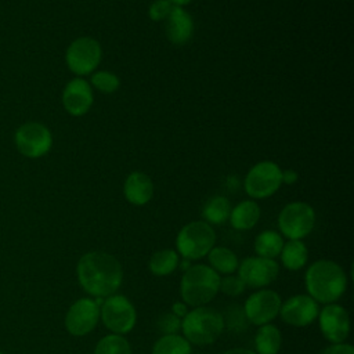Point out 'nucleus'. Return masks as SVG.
Wrapping results in <instances>:
<instances>
[{
	"instance_id": "1",
	"label": "nucleus",
	"mask_w": 354,
	"mask_h": 354,
	"mask_svg": "<svg viewBox=\"0 0 354 354\" xmlns=\"http://www.w3.org/2000/svg\"><path fill=\"white\" fill-rule=\"evenodd\" d=\"M76 275L86 293L94 297L113 295L123 279V270L119 260L102 250L84 253L76 266Z\"/></svg>"
},
{
	"instance_id": "2",
	"label": "nucleus",
	"mask_w": 354,
	"mask_h": 354,
	"mask_svg": "<svg viewBox=\"0 0 354 354\" xmlns=\"http://www.w3.org/2000/svg\"><path fill=\"white\" fill-rule=\"evenodd\" d=\"M306 289L317 303L330 304L340 299L347 286L344 270L332 260H317L306 271Z\"/></svg>"
},
{
	"instance_id": "3",
	"label": "nucleus",
	"mask_w": 354,
	"mask_h": 354,
	"mask_svg": "<svg viewBox=\"0 0 354 354\" xmlns=\"http://www.w3.org/2000/svg\"><path fill=\"white\" fill-rule=\"evenodd\" d=\"M218 288L220 275L206 264H195L184 271L180 293L185 304L201 307L214 299Z\"/></svg>"
},
{
	"instance_id": "4",
	"label": "nucleus",
	"mask_w": 354,
	"mask_h": 354,
	"mask_svg": "<svg viewBox=\"0 0 354 354\" xmlns=\"http://www.w3.org/2000/svg\"><path fill=\"white\" fill-rule=\"evenodd\" d=\"M224 329V318L216 308L201 306L194 307L181 319L184 337L196 346L214 343Z\"/></svg>"
},
{
	"instance_id": "5",
	"label": "nucleus",
	"mask_w": 354,
	"mask_h": 354,
	"mask_svg": "<svg viewBox=\"0 0 354 354\" xmlns=\"http://www.w3.org/2000/svg\"><path fill=\"white\" fill-rule=\"evenodd\" d=\"M216 234L206 221H191L185 224L176 238L177 252L188 260L205 257L214 246Z\"/></svg>"
},
{
	"instance_id": "6",
	"label": "nucleus",
	"mask_w": 354,
	"mask_h": 354,
	"mask_svg": "<svg viewBox=\"0 0 354 354\" xmlns=\"http://www.w3.org/2000/svg\"><path fill=\"white\" fill-rule=\"evenodd\" d=\"M17 151L29 159H37L50 152L53 134L50 129L39 122L22 123L14 133Z\"/></svg>"
},
{
	"instance_id": "7",
	"label": "nucleus",
	"mask_w": 354,
	"mask_h": 354,
	"mask_svg": "<svg viewBox=\"0 0 354 354\" xmlns=\"http://www.w3.org/2000/svg\"><path fill=\"white\" fill-rule=\"evenodd\" d=\"M282 184V170L271 160H261L252 166L245 177L246 194L254 199H264L274 195Z\"/></svg>"
},
{
	"instance_id": "8",
	"label": "nucleus",
	"mask_w": 354,
	"mask_h": 354,
	"mask_svg": "<svg viewBox=\"0 0 354 354\" xmlns=\"http://www.w3.org/2000/svg\"><path fill=\"white\" fill-rule=\"evenodd\" d=\"M104 325L116 335L129 333L137 321V313L133 303L123 295L108 296L100 308Z\"/></svg>"
},
{
	"instance_id": "9",
	"label": "nucleus",
	"mask_w": 354,
	"mask_h": 354,
	"mask_svg": "<svg viewBox=\"0 0 354 354\" xmlns=\"http://www.w3.org/2000/svg\"><path fill=\"white\" fill-rule=\"evenodd\" d=\"M315 224V212L306 202L288 203L278 216V227L288 239H303Z\"/></svg>"
},
{
	"instance_id": "10",
	"label": "nucleus",
	"mask_w": 354,
	"mask_h": 354,
	"mask_svg": "<svg viewBox=\"0 0 354 354\" xmlns=\"http://www.w3.org/2000/svg\"><path fill=\"white\" fill-rule=\"evenodd\" d=\"M102 57L101 44L88 36L75 39L66 48L65 61L69 71L77 76H84L95 71Z\"/></svg>"
},
{
	"instance_id": "11",
	"label": "nucleus",
	"mask_w": 354,
	"mask_h": 354,
	"mask_svg": "<svg viewBox=\"0 0 354 354\" xmlns=\"http://www.w3.org/2000/svg\"><path fill=\"white\" fill-rule=\"evenodd\" d=\"M100 318V306L88 297L77 299L71 304L65 314V328L72 336H86L97 325Z\"/></svg>"
},
{
	"instance_id": "12",
	"label": "nucleus",
	"mask_w": 354,
	"mask_h": 354,
	"mask_svg": "<svg viewBox=\"0 0 354 354\" xmlns=\"http://www.w3.org/2000/svg\"><path fill=\"white\" fill-rule=\"evenodd\" d=\"M281 304V296L275 290L260 289L246 299L243 311L248 321L261 326L270 324L279 314Z\"/></svg>"
},
{
	"instance_id": "13",
	"label": "nucleus",
	"mask_w": 354,
	"mask_h": 354,
	"mask_svg": "<svg viewBox=\"0 0 354 354\" xmlns=\"http://www.w3.org/2000/svg\"><path fill=\"white\" fill-rule=\"evenodd\" d=\"M236 270L245 286L264 288L277 279L279 266L272 259L253 256L242 260Z\"/></svg>"
},
{
	"instance_id": "14",
	"label": "nucleus",
	"mask_w": 354,
	"mask_h": 354,
	"mask_svg": "<svg viewBox=\"0 0 354 354\" xmlns=\"http://www.w3.org/2000/svg\"><path fill=\"white\" fill-rule=\"evenodd\" d=\"M319 329L330 343H343L350 332V319L344 307L330 303L318 313Z\"/></svg>"
},
{
	"instance_id": "15",
	"label": "nucleus",
	"mask_w": 354,
	"mask_h": 354,
	"mask_svg": "<svg viewBox=\"0 0 354 354\" xmlns=\"http://www.w3.org/2000/svg\"><path fill=\"white\" fill-rule=\"evenodd\" d=\"M318 313V303L308 295H295L282 303L279 308L282 321L293 326H307L313 324Z\"/></svg>"
},
{
	"instance_id": "16",
	"label": "nucleus",
	"mask_w": 354,
	"mask_h": 354,
	"mask_svg": "<svg viewBox=\"0 0 354 354\" xmlns=\"http://www.w3.org/2000/svg\"><path fill=\"white\" fill-rule=\"evenodd\" d=\"M61 98L65 111L72 116H83L87 113L94 101L90 83L82 77H75L68 82Z\"/></svg>"
},
{
	"instance_id": "17",
	"label": "nucleus",
	"mask_w": 354,
	"mask_h": 354,
	"mask_svg": "<svg viewBox=\"0 0 354 354\" xmlns=\"http://www.w3.org/2000/svg\"><path fill=\"white\" fill-rule=\"evenodd\" d=\"M165 32L170 43L183 46L192 37L194 21L183 7L173 6L170 14L165 19Z\"/></svg>"
},
{
	"instance_id": "18",
	"label": "nucleus",
	"mask_w": 354,
	"mask_h": 354,
	"mask_svg": "<svg viewBox=\"0 0 354 354\" xmlns=\"http://www.w3.org/2000/svg\"><path fill=\"white\" fill-rule=\"evenodd\" d=\"M123 194L127 202L131 205L142 206L153 196V183L145 173L133 171L124 180Z\"/></svg>"
},
{
	"instance_id": "19",
	"label": "nucleus",
	"mask_w": 354,
	"mask_h": 354,
	"mask_svg": "<svg viewBox=\"0 0 354 354\" xmlns=\"http://www.w3.org/2000/svg\"><path fill=\"white\" fill-rule=\"evenodd\" d=\"M260 218V207L254 201H243L231 209L230 223L235 230H250Z\"/></svg>"
},
{
	"instance_id": "20",
	"label": "nucleus",
	"mask_w": 354,
	"mask_h": 354,
	"mask_svg": "<svg viewBox=\"0 0 354 354\" xmlns=\"http://www.w3.org/2000/svg\"><path fill=\"white\" fill-rule=\"evenodd\" d=\"M279 256L285 268L296 271L307 264L308 249L300 239H289L286 243H283Z\"/></svg>"
},
{
	"instance_id": "21",
	"label": "nucleus",
	"mask_w": 354,
	"mask_h": 354,
	"mask_svg": "<svg viewBox=\"0 0 354 354\" xmlns=\"http://www.w3.org/2000/svg\"><path fill=\"white\" fill-rule=\"evenodd\" d=\"M282 343L279 329L272 324H264L254 336L256 354H278Z\"/></svg>"
},
{
	"instance_id": "22",
	"label": "nucleus",
	"mask_w": 354,
	"mask_h": 354,
	"mask_svg": "<svg viewBox=\"0 0 354 354\" xmlns=\"http://www.w3.org/2000/svg\"><path fill=\"white\" fill-rule=\"evenodd\" d=\"M207 260H209V267L213 268L217 274H232L238 268V257L236 254L224 246H217L212 248L210 252L207 253Z\"/></svg>"
},
{
	"instance_id": "23",
	"label": "nucleus",
	"mask_w": 354,
	"mask_h": 354,
	"mask_svg": "<svg viewBox=\"0 0 354 354\" xmlns=\"http://www.w3.org/2000/svg\"><path fill=\"white\" fill-rule=\"evenodd\" d=\"M283 239L281 234L272 230H266L260 232L256 239H254V252L260 257L266 259H275L279 256L282 246H283Z\"/></svg>"
},
{
	"instance_id": "24",
	"label": "nucleus",
	"mask_w": 354,
	"mask_h": 354,
	"mask_svg": "<svg viewBox=\"0 0 354 354\" xmlns=\"http://www.w3.org/2000/svg\"><path fill=\"white\" fill-rule=\"evenodd\" d=\"M178 263H180V259H178V254L176 250L162 249V250L155 252L151 256L148 267L153 275L165 277V275L171 274L177 268Z\"/></svg>"
},
{
	"instance_id": "25",
	"label": "nucleus",
	"mask_w": 354,
	"mask_h": 354,
	"mask_svg": "<svg viewBox=\"0 0 354 354\" xmlns=\"http://www.w3.org/2000/svg\"><path fill=\"white\" fill-rule=\"evenodd\" d=\"M152 354H191V343L177 333L163 335L155 342Z\"/></svg>"
},
{
	"instance_id": "26",
	"label": "nucleus",
	"mask_w": 354,
	"mask_h": 354,
	"mask_svg": "<svg viewBox=\"0 0 354 354\" xmlns=\"http://www.w3.org/2000/svg\"><path fill=\"white\" fill-rule=\"evenodd\" d=\"M202 213L207 224H221L230 217L231 203L225 196H213L205 203Z\"/></svg>"
},
{
	"instance_id": "27",
	"label": "nucleus",
	"mask_w": 354,
	"mask_h": 354,
	"mask_svg": "<svg viewBox=\"0 0 354 354\" xmlns=\"http://www.w3.org/2000/svg\"><path fill=\"white\" fill-rule=\"evenodd\" d=\"M94 354H131V347L123 335L111 333L98 340Z\"/></svg>"
},
{
	"instance_id": "28",
	"label": "nucleus",
	"mask_w": 354,
	"mask_h": 354,
	"mask_svg": "<svg viewBox=\"0 0 354 354\" xmlns=\"http://www.w3.org/2000/svg\"><path fill=\"white\" fill-rule=\"evenodd\" d=\"M90 83L91 86H94L97 90L105 93V94H111L115 93L119 86H120V80L119 77L108 71H98L94 72L90 77Z\"/></svg>"
},
{
	"instance_id": "29",
	"label": "nucleus",
	"mask_w": 354,
	"mask_h": 354,
	"mask_svg": "<svg viewBox=\"0 0 354 354\" xmlns=\"http://www.w3.org/2000/svg\"><path fill=\"white\" fill-rule=\"evenodd\" d=\"M218 290H221L227 296H239L245 290V283L238 275L228 274L224 278H220Z\"/></svg>"
},
{
	"instance_id": "30",
	"label": "nucleus",
	"mask_w": 354,
	"mask_h": 354,
	"mask_svg": "<svg viewBox=\"0 0 354 354\" xmlns=\"http://www.w3.org/2000/svg\"><path fill=\"white\" fill-rule=\"evenodd\" d=\"M173 6L174 4H171L169 0H155L148 8V15L152 21H165L170 14Z\"/></svg>"
},
{
	"instance_id": "31",
	"label": "nucleus",
	"mask_w": 354,
	"mask_h": 354,
	"mask_svg": "<svg viewBox=\"0 0 354 354\" xmlns=\"http://www.w3.org/2000/svg\"><path fill=\"white\" fill-rule=\"evenodd\" d=\"M158 328L163 335H170V333H176L178 332V329L181 328V318H178L177 315H174L173 313H167V314H162L158 318Z\"/></svg>"
},
{
	"instance_id": "32",
	"label": "nucleus",
	"mask_w": 354,
	"mask_h": 354,
	"mask_svg": "<svg viewBox=\"0 0 354 354\" xmlns=\"http://www.w3.org/2000/svg\"><path fill=\"white\" fill-rule=\"evenodd\" d=\"M319 354H354V347L347 343H332Z\"/></svg>"
},
{
	"instance_id": "33",
	"label": "nucleus",
	"mask_w": 354,
	"mask_h": 354,
	"mask_svg": "<svg viewBox=\"0 0 354 354\" xmlns=\"http://www.w3.org/2000/svg\"><path fill=\"white\" fill-rule=\"evenodd\" d=\"M297 178H299V174L295 170H292V169L282 170V183L293 184V183H296Z\"/></svg>"
},
{
	"instance_id": "34",
	"label": "nucleus",
	"mask_w": 354,
	"mask_h": 354,
	"mask_svg": "<svg viewBox=\"0 0 354 354\" xmlns=\"http://www.w3.org/2000/svg\"><path fill=\"white\" fill-rule=\"evenodd\" d=\"M171 313L174 314V315H177L178 318H181V317H184L187 313H188V308H187V304L185 303H180V301H177V303H174L173 306H171Z\"/></svg>"
},
{
	"instance_id": "35",
	"label": "nucleus",
	"mask_w": 354,
	"mask_h": 354,
	"mask_svg": "<svg viewBox=\"0 0 354 354\" xmlns=\"http://www.w3.org/2000/svg\"><path fill=\"white\" fill-rule=\"evenodd\" d=\"M223 354H256V353L252 350H248V348H231V350L224 351Z\"/></svg>"
},
{
	"instance_id": "36",
	"label": "nucleus",
	"mask_w": 354,
	"mask_h": 354,
	"mask_svg": "<svg viewBox=\"0 0 354 354\" xmlns=\"http://www.w3.org/2000/svg\"><path fill=\"white\" fill-rule=\"evenodd\" d=\"M171 4H174V6H180V7H183V6H185V4H188V3H191L192 0H169Z\"/></svg>"
},
{
	"instance_id": "37",
	"label": "nucleus",
	"mask_w": 354,
	"mask_h": 354,
	"mask_svg": "<svg viewBox=\"0 0 354 354\" xmlns=\"http://www.w3.org/2000/svg\"><path fill=\"white\" fill-rule=\"evenodd\" d=\"M189 267H191L189 260H188V259H184V260H183V263H181V268H183L184 271H187Z\"/></svg>"
},
{
	"instance_id": "38",
	"label": "nucleus",
	"mask_w": 354,
	"mask_h": 354,
	"mask_svg": "<svg viewBox=\"0 0 354 354\" xmlns=\"http://www.w3.org/2000/svg\"><path fill=\"white\" fill-rule=\"evenodd\" d=\"M0 354H6V353H4V351H1V350H0Z\"/></svg>"
}]
</instances>
